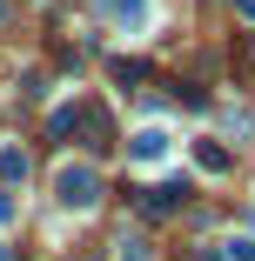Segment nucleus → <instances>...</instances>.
I'll return each mask as SVG.
<instances>
[{
    "label": "nucleus",
    "instance_id": "f257e3e1",
    "mask_svg": "<svg viewBox=\"0 0 255 261\" xmlns=\"http://www.w3.org/2000/svg\"><path fill=\"white\" fill-rule=\"evenodd\" d=\"M54 194H61V207H94V194H101V168H61L54 174Z\"/></svg>",
    "mask_w": 255,
    "mask_h": 261
},
{
    "label": "nucleus",
    "instance_id": "f03ea898",
    "mask_svg": "<svg viewBox=\"0 0 255 261\" xmlns=\"http://www.w3.org/2000/svg\"><path fill=\"white\" fill-rule=\"evenodd\" d=\"M181 201H188V188H181V181H161V188H141V194H134V207H141L148 221H161V215H175Z\"/></svg>",
    "mask_w": 255,
    "mask_h": 261
},
{
    "label": "nucleus",
    "instance_id": "7ed1b4c3",
    "mask_svg": "<svg viewBox=\"0 0 255 261\" xmlns=\"http://www.w3.org/2000/svg\"><path fill=\"white\" fill-rule=\"evenodd\" d=\"M81 127H87V147H101V154L114 147V114H108V108L87 100V108H81Z\"/></svg>",
    "mask_w": 255,
    "mask_h": 261
},
{
    "label": "nucleus",
    "instance_id": "20e7f679",
    "mask_svg": "<svg viewBox=\"0 0 255 261\" xmlns=\"http://www.w3.org/2000/svg\"><path fill=\"white\" fill-rule=\"evenodd\" d=\"M101 20H114V27H141V20H148V0H101Z\"/></svg>",
    "mask_w": 255,
    "mask_h": 261
},
{
    "label": "nucleus",
    "instance_id": "39448f33",
    "mask_svg": "<svg viewBox=\"0 0 255 261\" xmlns=\"http://www.w3.org/2000/svg\"><path fill=\"white\" fill-rule=\"evenodd\" d=\"M128 154H134V161H161V154H168V134H161V127H141V134L128 141Z\"/></svg>",
    "mask_w": 255,
    "mask_h": 261
},
{
    "label": "nucleus",
    "instance_id": "423d86ee",
    "mask_svg": "<svg viewBox=\"0 0 255 261\" xmlns=\"http://www.w3.org/2000/svg\"><path fill=\"white\" fill-rule=\"evenodd\" d=\"M74 134H81V108H61L47 121V141H74Z\"/></svg>",
    "mask_w": 255,
    "mask_h": 261
},
{
    "label": "nucleus",
    "instance_id": "0eeeda50",
    "mask_svg": "<svg viewBox=\"0 0 255 261\" xmlns=\"http://www.w3.org/2000/svg\"><path fill=\"white\" fill-rule=\"evenodd\" d=\"M195 161L208 168V174H222V168H228V147H215V141H201V147H195Z\"/></svg>",
    "mask_w": 255,
    "mask_h": 261
},
{
    "label": "nucleus",
    "instance_id": "6e6552de",
    "mask_svg": "<svg viewBox=\"0 0 255 261\" xmlns=\"http://www.w3.org/2000/svg\"><path fill=\"white\" fill-rule=\"evenodd\" d=\"M114 81H121V87H141L148 67H141V61H114Z\"/></svg>",
    "mask_w": 255,
    "mask_h": 261
},
{
    "label": "nucleus",
    "instance_id": "1a4fd4ad",
    "mask_svg": "<svg viewBox=\"0 0 255 261\" xmlns=\"http://www.w3.org/2000/svg\"><path fill=\"white\" fill-rule=\"evenodd\" d=\"M0 174L20 181V174H27V154H20V147H7V154H0Z\"/></svg>",
    "mask_w": 255,
    "mask_h": 261
},
{
    "label": "nucleus",
    "instance_id": "9d476101",
    "mask_svg": "<svg viewBox=\"0 0 255 261\" xmlns=\"http://www.w3.org/2000/svg\"><path fill=\"white\" fill-rule=\"evenodd\" d=\"M121 261H155V254H148V241H141V234H121Z\"/></svg>",
    "mask_w": 255,
    "mask_h": 261
},
{
    "label": "nucleus",
    "instance_id": "9b49d317",
    "mask_svg": "<svg viewBox=\"0 0 255 261\" xmlns=\"http://www.w3.org/2000/svg\"><path fill=\"white\" fill-rule=\"evenodd\" d=\"M0 221H14V194L7 188H0Z\"/></svg>",
    "mask_w": 255,
    "mask_h": 261
},
{
    "label": "nucleus",
    "instance_id": "f8f14e48",
    "mask_svg": "<svg viewBox=\"0 0 255 261\" xmlns=\"http://www.w3.org/2000/svg\"><path fill=\"white\" fill-rule=\"evenodd\" d=\"M201 261H235V254H222V248H201Z\"/></svg>",
    "mask_w": 255,
    "mask_h": 261
},
{
    "label": "nucleus",
    "instance_id": "ddd939ff",
    "mask_svg": "<svg viewBox=\"0 0 255 261\" xmlns=\"http://www.w3.org/2000/svg\"><path fill=\"white\" fill-rule=\"evenodd\" d=\"M7 14H14V7H7V0H0V20H7Z\"/></svg>",
    "mask_w": 255,
    "mask_h": 261
},
{
    "label": "nucleus",
    "instance_id": "4468645a",
    "mask_svg": "<svg viewBox=\"0 0 255 261\" xmlns=\"http://www.w3.org/2000/svg\"><path fill=\"white\" fill-rule=\"evenodd\" d=\"M0 261H14V248H0Z\"/></svg>",
    "mask_w": 255,
    "mask_h": 261
}]
</instances>
